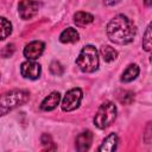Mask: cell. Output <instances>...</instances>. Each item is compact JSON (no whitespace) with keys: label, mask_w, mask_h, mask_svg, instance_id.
<instances>
[{"label":"cell","mask_w":152,"mask_h":152,"mask_svg":"<svg viewBox=\"0 0 152 152\" xmlns=\"http://www.w3.org/2000/svg\"><path fill=\"white\" fill-rule=\"evenodd\" d=\"M135 33V25L124 14L115 15L107 25V36L109 40L119 45L129 44L134 39Z\"/></svg>","instance_id":"obj_1"},{"label":"cell","mask_w":152,"mask_h":152,"mask_svg":"<svg viewBox=\"0 0 152 152\" xmlns=\"http://www.w3.org/2000/svg\"><path fill=\"white\" fill-rule=\"evenodd\" d=\"M30 99V94L26 90L14 89L0 95V116L6 115L14 108L24 104Z\"/></svg>","instance_id":"obj_2"},{"label":"cell","mask_w":152,"mask_h":152,"mask_svg":"<svg viewBox=\"0 0 152 152\" xmlns=\"http://www.w3.org/2000/svg\"><path fill=\"white\" fill-rule=\"evenodd\" d=\"M76 64L83 72L90 74L96 71L99 68V53L95 46L86 45L76 58Z\"/></svg>","instance_id":"obj_3"},{"label":"cell","mask_w":152,"mask_h":152,"mask_svg":"<svg viewBox=\"0 0 152 152\" xmlns=\"http://www.w3.org/2000/svg\"><path fill=\"white\" fill-rule=\"evenodd\" d=\"M116 113H118V110L113 102H109V101L103 102L99 107V109L94 116V125L100 129H104V128L109 127L115 121Z\"/></svg>","instance_id":"obj_4"},{"label":"cell","mask_w":152,"mask_h":152,"mask_svg":"<svg viewBox=\"0 0 152 152\" xmlns=\"http://www.w3.org/2000/svg\"><path fill=\"white\" fill-rule=\"evenodd\" d=\"M83 97V93L80 88H72L66 91L62 100V109L64 112H72L80 107Z\"/></svg>","instance_id":"obj_5"},{"label":"cell","mask_w":152,"mask_h":152,"mask_svg":"<svg viewBox=\"0 0 152 152\" xmlns=\"http://www.w3.org/2000/svg\"><path fill=\"white\" fill-rule=\"evenodd\" d=\"M39 11V4L36 0H20L18 5V13L21 19L28 20L36 17Z\"/></svg>","instance_id":"obj_6"},{"label":"cell","mask_w":152,"mask_h":152,"mask_svg":"<svg viewBox=\"0 0 152 152\" xmlns=\"http://www.w3.org/2000/svg\"><path fill=\"white\" fill-rule=\"evenodd\" d=\"M20 72H21V76L25 77V78L37 80L40 76L42 68H40V64L39 63H37L34 61H31V59H27L26 62L21 63Z\"/></svg>","instance_id":"obj_7"},{"label":"cell","mask_w":152,"mask_h":152,"mask_svg":"<svg viewBox=\"0 0 152 152\" xmlns=\"http://www.w3.org/2000/svg\"><path fill=\"white\" fill-rule=\"evenodd\" d=\"M44 49H45V44L43 42L33 40L24 48V56L27 59L34 61V59H37L42 56V53L44 52Z\"/></svg>","instance_id":"obj_8"},{"label":"cell","mask_w":152,"mask_h":152,"mask_svg":"<svg viewBox=\"0 0 152 152\" xmlns=\"http://www.w3.org/2000/svg\"><path fill=\"white\" fill-rule=\"evenodd\" d=\"M93 142V133L91 131H84L82 133H80L76 138V150L80 151V152H83V151H88L90 145Z\"/></svg>","instance_id":"obj_9"},{"label":"cell","mask_w":152,"mask_h":152,"mask_svg":"<svg viewBox=\"0 0 152 152\" xmlns=\"http://www.w3.org/2000/svg\"><path fill=\"white\" fill-rule=\"evenodd\" d=\"M61 101V94L58 91H52L51 94H49L40 103V109L45 110V112H50L52 109H55Z\"/></svg>","instance_id":"obj_10"},{"label":"cell","mask_w":152,"mask_h":152,"mask_svg":"<svg viewBox=\"0 0 152 152\" xmlns=\"http://www.w3.org/2000/svg\"><path fill=\"white\" fill-rule=\"evenodd\" d=\"M118 142H119L118 135L115 133H110L109 135H107L104 138V140L102 141V144L99 147V151H101V152H112V151H115L116 150V146H118Z\"/></svg>","instance_id":"obj_11"},{"label":"cell","mask_w":152,"mask_h":152,"mask_svg":"<svg viewBox=\"0 0 152 152\" xmlns=\"http://www.w3.org/2000/svg\"><path fill=\"white\" fill-rule=\"evenodd\" d=\"M78 39H80V34L74 27H68L59 34V40L61 43L64 44H72L78 42Z\"/></svg>","instance_id":"obj_12"},{"label":"cell","mask_w":152,"mask_h":152,"mask_svg":"<svg viewBox=\"0 0 152 152\" xmlns=\"http://www.w3.org/2000/svg\"><path fill=\"white\" fill-rule=\"evenodd\" d=\"M93 21H94V15L88 12L80 11L74 14V23L80 27H84V26L91 24Z\"/></svg>","instance_id":"obj_13"},{"label":"cell","mask_w":152,"mask_h":152,"mask_svg":"<svg viewBox=\"0 0 152 152\" xmlns=\"http://www.w3.org/2000/svg\"><path fill=\"white\" fill-rule=\"evenodd\" d=\"M138 75H139V66L137 64H129L122 72L120 80L124 83H128V82H132L133 80H135Z\"/></svg>","instance_id":"obj_14"},{"label":"cell","mask_w":152,"mask_h":152,"mask_svg":"<svg viewBox=\"0 0 152 152\" xmlns=\"http://www.w3.org/2000/svg\"><path fill=\"white\" fill-rule=\"evenodd\" d=\"M100 53H101L102 58L104 59V62H107V63L115 61L116 57H118V51L114 48L109 46V45H103L100 49Z\"/></svg>","instance_id":"obj_15"},{"label":"cell","mask_w":152,"mask_h":152,"mask_svg":"<svg viewBox=\"0 0 152 152\" xmlns=\"http://www.w3.org/2000/svg\"><path fill=\"white\" fill-rule=\"evenodd\" d=\"M12 33V24L5 17H0V40L6 39Z\"/></svg>","instance_id":"obj_16"},{"label":"cell","mask_w":152,"mask_h":152,"mask_svg":"<svg viewBox=\"0 0 152 152\" xmlns=\"http://www.w3.org/2000/svg\"><path fill=\"white\" fill-rule=\"evenodd\" d=\"M40 141H42V145L44 146V150L50 151V150H56V148H57V146L55 145V142H53L51 135H49V134H46V133H44V134L42 135Z\"/></svg>","instance_id":"obj_17"},{"label":"cell","mask_w":152,"mask_h":152,"mask_svg":"<svg viewBox=\"0 0 152 152\" xmlns=\"http://www.w3.org/2000/svg\"><path fill=\"white\" fill-rule=\"evenodd\" d=\"M118 99H119V101L121 103L129 104L133 101V99H134V94L132 91H128V90H122L120 93V95H118Z\"/></svg>","instance_id":"obj_18"},{"label":"cell","mask_w":152,"mask_h":152,"mask_svg":"<svg viewBox=\"0 0 152 152\" xmlns=\"http://www.w3.org/2000/svg\"><path fill=\"white\" fill-rule=\"evenodd\" d=\"M142 48L145 51H150L151 50V25H148L146 27V31L144 33V38H142Z\"/></svg>","instance_id":"obj_19"},{"label":"cell","mask_w":152,"mask_h":152,"mask_svg":"<svg viewBox=\"0 0 152 152\" xmlns=\"http://www.w3.org/2000/svg\"><path fill=\"white\" fill-rule=\"evenodd\" d=\"M50 71H51L52 75L61 76V75L64 72V66H63L58 61H53V62L50 64Z\"/></svg>","instance_id":"obj_20"},{"label":"cell","mask_w":152,"mask_h":152,"mask_svg":"<svg viewBox=\"0 0 152 152\" xmlns=\"http://www.w3.org/2000/svg\"><path fill=\"white\" fill-rule=\"evenodd\" d=\"M14 51H15L14 44H7V45L2 49V51H1V56H2L4 58H8V57H11V56L14 53Z\"/></svg>","instance_id":"obj_21"},{"label":"cell","mask_w":152,"mask_h":152,"mask_svg":"<svg viewBox=\"0 0 152 152\" xmlns=\"http://www.w3.org/2000/svg\"><path fill=\"white\" fill-rule=\"evenodd\" d=\"M145 141H146L147 144H150V141H151V122H148V124H147V126H146V133H145Z\"/></svg>","instance_id":"obj_22"},{"label":"cell","mask_w":152,"mask_h":152,"mask_svg":"<svg viewBox=\"0 0 152 152\" xmlns=\"http://www.w3.org/2000/svg\"><path fill=\"white\" fill-rule=\"evenodd\" d=\"M121 0H104V5L106 6H115L116 4H119Z\"/></svg>","instance_id":"obj_23"},{"label":"cell","mask_w":152,"mask_h":152,"mask_svg":"<svg viewBox=\"0 0 152 152\" xmlns=\"http://www.w3.org/2000/svg\"><path fill=\"white\" fill-rule=\"evenodd\" d=\"M144 2H145V5H146V6H151V4H152V1H151V0H144Z\"/></svg>","instance_id":"obj_24"}]
</instances>
